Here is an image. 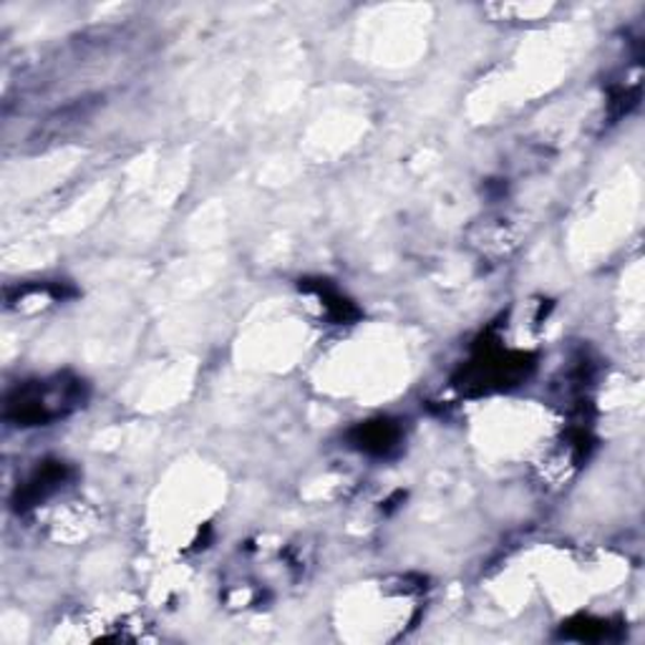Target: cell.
Instances as JSON below:
<instances>
[{"instance_id":"cell-1","label":"cell","mask_w":645,"mask_h":645,"mask_svg":"<svg viewBox=\"0 0 645 645\" xmlns=\"http://www.w3.org/2000/svg\"><path fill=\"white\" fill-rule=\"evenodd\" d=\"M87 399V383L71 373L26 381L8 393L5 422L15 426H46L79 412Z\"/></svg>"},{"instance_id":"cell-2","label":"cell","mask_w":645,"mask_h":645,"mask_svg":"<svg viewBox=\"0 0 645 645\" xmlns=\"http://www.w3.org/2000/svg\"><path fill=\"white\" fill-rule=\"evenodd\" d=\"M532 358L527 354L484 346L480 350V356H474V361L467 366V371L462 373V379L457 381V387L462 391L505 389L509 383L522 381L525 376L532 371Z\"/></svg>"},{"instance_id":"cell-3","label":"cell","mask_w":645,"mask_h":645,"mask_svg":"<svg viewBox=\"0 0 645 645\" xmlns=\"http://www.w3.org/2000/svg\"><path fill=\"white\" fill-rule=\"evenodd\" d=\"M73 476V469L64 462H46L38 472H33L31 480L19 487V509L36 507L41 502L51 497L58 489L64 487Z\"/></svg>"},{"instance_id":"cell-4","label":"cell","mask_w":645,"mask_h":645,"mask_svg":"<svg viewBox=\"0 0 645 645\" xmlns=\"http://www.w3.org/2000/svg\"><path fill=\"white\" fill-rule=\"evenodd\" d=\"M350 444L358 451H366L371 457H389L401 444V426L389 418H376V422L358 424L350 431Z\"/></svg>"},{"instance_id":"cell-5","label":"cell","mask_w":645,"mask_h":645,"mask_svg":"<svg viewBox=\"0 0 645 645\" xmlns=\"http://www.w3.org/2000/svg\"><path fill=\"white\" fill-rule=\"evenodd\" d=\"M300 288L313 292V296L321 300V308L325 310V315H329L333 323H354L358 318L356 306L350 303L348 298H343L336 288H331L325 280H315V283L306 280Z\"/></svg>"},{"instance_id":"cell-6","label":"cell","mask_w":645,"mask_h":645,"mask_svg":"<svg viewBox=\"0 0 645 645\" xmlns=\"http://www.w3.org/2000/svg\"><path fill=\"white\" fill-rule=\"evenodd\" d=\"M73 296V290H66V285H23L19 290L5 292L8 308L26 310L31 306H46V303H61L64 298Z\"/></svg>"},{"instance_id":"cell-7","label":"cell","mask_w":645,"mask_h":645,"mask_svg":"<svg viewBox=\"0 0 645 645\" xmlns=\"http://www.w3.org/2000/svg\"><path fill=\"white\" fill-rule=\"evenodd\" d=\"M610 625L606 623H592V620H583L580 625H567V631L563 635L567 638H577V641H602L608 638Z\"/></svg>"}]
</instances>
